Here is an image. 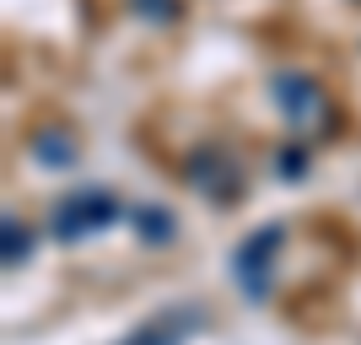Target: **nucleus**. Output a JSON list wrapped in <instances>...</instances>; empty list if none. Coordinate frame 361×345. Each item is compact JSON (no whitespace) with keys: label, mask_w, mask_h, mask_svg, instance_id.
<instances>
[{"label":"nucleus","mask_w":361,"mask_h":345,"mask_svg":"<svg viewBox=\"0 0 361 345\" xmlns=\"http://www.w3.org/2000/svg\"><path fill=\"white\" fill-rule=\"evenodd\" d=\"M286 226H254L248 238L232 248V281L248 302H270V281H275V259H281Z\"/></svg>","instance_id":"nucleus-1"},{"label":"nucleus","mask_w":361,"mask_h":345,"mask_svg":"<svg viewBox=\"0 0 361 345\" xmlns=\"http://www.w3.org/2000/svg\"><path fill=\"white\" fill-rule=\"evenodd\" d=\"M183 183H189L200 200H211V205H232V200H243V162H238V151L221 146V140L195 146V157H189V167H183Z\"/></svg>","instance_id":"nucleus-2"},{"label":"nucleus","mask_w":361,"mask_h":345,"mask_svg":"<svg viewBox=\"0 0 361 345\" xmlns=\"http://www.w3.org/2000/svg\"><path fill=\"white\" fill-rule=\"evenodd\" d=\"M119 222V200L108 195V189H75V195H65L60 205H54V238L60 243H87L97 238V232H108V226Z\"/></svg>","instance_id":"nucleus-3"},{"label":"nucleus","mask_w":361,"mask_h":345,"mask_svg":"<svg viewBox=\"0 0 361 345\" xmlns=\"http://www.w3.org/2000/svg\"><path fill=\"white\" fill-rule=\"evenodd\" d=\"M270 92H275V108H281V119H286L302 140L324 130V119H329V103H324V87H318L313 75H302V71H281Z\"/></svg>","instance_id":"nucleus-4"},{"label":"nucleus","mask_w":361,"mask_h":345,"mask_svg":"<svg viewBox=\"0 0 361 345\" xmlns=\"http://www.w3.org/2000/svg\"><path fill=\"white\" fill-rule=\"evenodd\" d=\"M195 329H205V313H200L195 302H173L157 318H146L135 334H124V345H189Z\"/></svg>","instance_id":"nucleus-5"},{"label":"nucleus","mask_w":361,"mask_h":345,"mask_svg":"<svg viewBox=\"0 0 361 345\" xmlns=\"http://www.w3.org/2000/svg\"><path fill=\"white\" fill-rule=\"evenodd\" d=\"M135 232H140V243H157V248H162V243L178 238V222H173L167 205H140L135 210Z\"/></svg>","instance_id":"nucleus-6"},{"label":"nucleus","mask_w":361,"mask_h":345,"mask_svg":"<svg viewBox=\"0 0 361 345\" xmlns=\"http://www.w3.org/2000/svg\"><path fill=\"white\" fill-rule=\"evenodd\" d=\"M32 157H38V162H49V167H71V162H75V140L65 135V130H38Z\"/></svg>","instance_id":"nucleus-7"},{"label":"nucleus","mask_w":361,"mask_h":345,"mask_svg":"<svg viewBox=\"0 0 361 345\" xmlns=\"http://www.w3.org/2000/svg\"><path fill=\"white\" fill-rule=\"evenodd\" d=\"M0 232H6V270H16V265H27V254H32V232L22 226V216H11V210H6V222H0Z\"/></svg>","instance_id":"nucleus-8"},{"label":"nucleus","mask_w":361,"mask_h":345,"mask_svg":"<svg viewBox=\"0 0 361 345\" xmlns=\"http://www.w3.org/2000/svg\"><path fill=\"white\" fill-rule=\"evenodd\" d=\"M275 173H286V178H307V157H302L297 146L275 151Z\"/></svg>","instance_id":"nucleus-9"},{"label":"nucleus","mask_w":361,"mask_h":345,"mask_svg":"<svg viewBox=\"0 0 361 345\" xmlns=\"http://www.w3.org/2000/svg\"><path fill=\"white\" fill-rule=\"evenodd\" d=\"M135 11H140V16L157 11V22H167V16H178V6H173V0H135Z\"/></svg>","instance_id":"nucleus-10"}]
</instances>
